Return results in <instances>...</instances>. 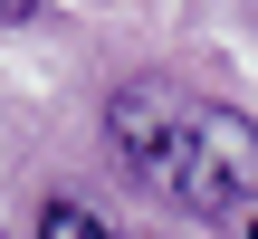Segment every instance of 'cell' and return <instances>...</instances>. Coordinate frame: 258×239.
I'll list each match as a JSON object with an SVG mask.
<instances>
[{
	"label": "cell",
	"mask_w": 258,
	"mask_h": 239,
	"mask_svg": "<svg viewBox=\"0 0 258 239\" xmlns=\"http://www.w3.org/2000/svg\"><path fill=\"white\" fill-rule=\"evenodd\" d=\"M38 19V0H0V29H29Z\"/></svg>",
	"instance_id": "3957f363"
},
{
	"label": "cell",
	"mask_w": 258,
	"mask_h": 239,
	"mask_svg": "<svg viewBox=\"0 0 258 239\" xmlns=\"http://www.w3.org/2000/svg\"><path fill=\"white\" fill-rule=\"evenodd\" d=\"M249 239H258V211H249Z\"/></svg>",
	"instance_id": "277c9868"
},
{
	"label": "cell",
	"mask_w": 258,
	"mask_h": 239,
	"mask_svg": "<svg viewBox=\"0 0 258 239\" xmlns=\"http://www.w3.org/2000/svg\"><path fill=\"white\" fill-rule=\"evenodd\" d=\"M38 239H124V230H115L105 211H86V201L57 192V201H38Z\"/></svg>",
	"instance_id": "7a4b0ae2"
},
{
	"label": "cell",
	"mask_w": 258,
	"mask_h": 239,
	"mask_svg": "<svg viewBox=\"0 0 258 239\" xmlns=\"http://www.w3.org/2000/svg\"><path fill=\"white\" fill-rule=\"evenodd\" d=\"M105 144L153 201H172L191 220L258 211V125L220 96H191L172 77H124L105 96Z\"/></svg>",
	"instance_id": "6da1fadb"
}]
</instances>
